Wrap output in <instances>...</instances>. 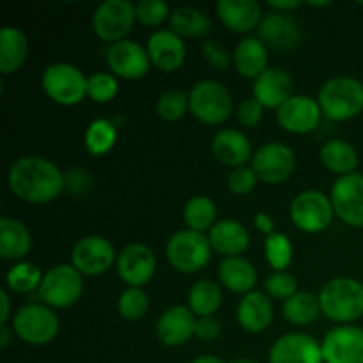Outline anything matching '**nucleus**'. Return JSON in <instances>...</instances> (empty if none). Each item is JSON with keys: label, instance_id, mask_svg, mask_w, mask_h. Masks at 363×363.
<instances>
[{"label": "nucleus", "instance_id": "1", "mask_svg": "<svg viewBox=\"0 0 363 363\" xmlns=\"http://www.w3.org/2000/svg\"><path fill=\"white\" fill-rule=\"evenodd\" d=\"M11 191L28 204L52 202L66 188L59 167L41 156H23L11 165L7 174Z\"/></svg>", "mask_w": 363, "mask_h": 363}, {"label": "nucleus", "instance_id": "2", "mask_svg": "<svg viewBox=\"0 0 363 363\" xmlns=\"http://www.w3.org/2000/svg\"><path fill=\"white\" fill-rule=\"evenodd\" d=\"M321 312L330 321L353 323L363 315V284L339 277L325 284L319 294Z\"/></svg>", "mask_w": 363, "mask_h": 363}, {"label": "nucleus", "instance_id": "3", "mask_svg": "<svg viewBox=\"0 0 363 363\" xmlns=\"http://www.w3.org/2000/svg\"><path fill=\"white\" fill-rule=\"evenodd\" d=\"M319 108L330 121H350L363 110V84L357 78L337 77L326 82L318 96Z\"/></svg>", "mask_w": 363, "mask_h": 363}, {"label": "nucleus", "instance_id": "4", "mask_svg": "<svg viewBox=\"0 0 363 363\" xmlns=\"http://www.w3.org/2000/svg\"><path fill=\"white\" fill-rule=\"evenodd\" d=\"M190 98V110L201 123L209 126L223 124L233 113V98L225 85L215 80H202L194 85Z\"/></svg>", "mask_w": 363, "mask_h": 363}, {"label": "nucleus", "instance_id": "5", "mask_svg": "<svg viewBox=\"0 0 363 363\" xmlns=\"http://www.w3.org/2000/svg\"><path fill=\"white\" fill-rule=\"evenodd\" d=\"M211 257V243L197 230H179L167 243V259L181 273H195Z\"/></svg>", "mask_w": 363, "mask_h": 363}, {"label": "nucleus", "instance_id": "6", "mask_svg": "<svg viewBox=\"0 0 363 363\" xmlns=\"http://www.w3.org/2000/svg\"><path fill=\"white\" fill-rule=\"evenodd\" d=\"M84 291L82 273L73 264H59L50 268L43 277L39 294L52 308H66L77 303Z\"/></svg>", "mask_w": 363, "mask_h": 363}, {"label": "nucleus", "instance_id": "7", "mask_svg": "<svg viewBox=\"0 0 363 363\" xmlns=\"http://www.w3.org/2000/svg\"><path fill=\"white\" fill-rule=\"evenodd\" d=\"M43 89L55 103L78 105L87 94V78L78 67L66 62L52 64L43 73Z\"/></svg>", "mask_w": 363, "mask_h": 363}, {"label": "nucleus", "instance_id": "8", "mask_svg": "<svg viewBox=\"0 0 363 363\" xmlns=\"http://www.w3.org/2000/svg\"><path fill=\"white\" fill-rule=\"evenodd\" d=\"M13 330L23 342L45 346L59 333V319L55 312L45 305H25L14 314Z\"/></svg>", "mask_w": 363, "mask_h": 363}, {"label": "nucleus", "instance_id": "9", "mask_svg": "<svg viewBox=\"0 0 363 363\" xmlns=\"http://www.w3.org/2000/svg\"><path fill=\"white\" fill-rule=\"evenodd\" d=\"M137 13L135 6L128 0H106L101 2L92 16V28L99 39L108 43L124 41L133 28Z\"/></svg>", "mask_w": 363, "mask_h": 363}, {"label": "nucleus", "instance_id": "10", "mask_svg": "<svg viewBox=\"0 0 363 363\" xmlns=\"http://www.w3.org/2000/svg\"><path fill=\"white\" fill-rule=\"evenodd\" d=\"M333 204L332 199L315 190L303 191L296 195L291 204V220L300 230L308 234H315L325 230L332 223Z\"/></svg>", "mask_w": 363, "mask_h": 363}, {"label": "nucleus", "instance_id": "11", "mask_svg": "<svg viewBox=\"0 0 363 363\" xmlns=\"http://www.w3.org/2000/svg\"><path fill=\"white\" fill-rule=\"evenodd\" d=\"M294 167H296V156L293 149L279 142L262 145L252 158V169L257 179L269 184H279L289 179L291 174L294 172Z\"/></svg>", "mask_w": 363, "mask_h": 363}, {"label": "nucleus", "instance_id": "12", "mask_svg": "<svg viewBox=\"0 0 363 363\" xmlns=\"http://www.w3.org/2000/svg\"><path fill=\"white\" fill-rule=\"evenodd\" d=\"M335 215L351 227H363V176L358 172L340 176L332 188Z\"/></svg>", "mask_w": 363, "mask_h": 363}, {"label": "nucleus", "instance_id": "13", "mask_svg": "<svg viewBox=\"0 0 363 363\" xmlns=\"http://www.w3.org/2000/svg\"><path fill=\"white\" fill-rule=\"evenodd\" d=\"M116 257L113 245L101 236L84 238L71 252V262L85 277H98L108 272Z\"/></svg>", "mask_w": 363, "mask_h": 363}, {"label": "nucleus", "instance_id": "14", "mask_svg": "<svg viewBox=\"0 0 363 363\" xmlns=\"http://www.w3.org/2000/svg\"><path fill=\"white\" fill-rule=\"evenodd\" d=\"M325 363H363V330L358 326H337L321 344Z\"/></svg>", "mask_w": 363, "mask_h": 363}, {"label": "nucleus", "instance_id": "15", "mask_svg": "<svg viewBox=\"0 0 363 363\" xmlns=\"http://www.w3.org/2000/svg\"><path fill=\"white\" fill-rule=\"evenodd\" d=\"M106 64L116 77L137 80L147 73L151 59L147 55V48H142L137 41L124 39L110 45L106 50Z\"/></svg>", "mask_w": 363, "mask_h": 363}, {"label": "nucleus", "instance_id": "16", "mask_svg": "<svg viewBox=\"0 0 363 363\" xmlns=\"http://www.w3.org/2000/svg\"><path fill=\"white\" fill-rule=\"evenodd\" d=\"M156 257L149 247L131 243L117 255V273L130 287H142L155 277Z\"/></svg>", "mask_w": 363, "mask_h": 363}, {"label": "nucleus", "instance_id": "17", "mask_svg": "<svg viewBox=\"0 0 363 363\" xmlns=\"http://www.w3.org/2000/svg\"><path fill=\"white\" fill-rule=\"evenodd\" d=\"M259 39L266 45V48L289 52L301 45V30L298 21L287 13L272 11L262 18L259 25Z\"/></svg>", "mask_w": 363, "mask_h": 363}, {"label": "nucleus", "instance_id": "18", "mask_svg": "<svg viewBox=\"0 0 363 363\" xmlns=\"http://www.w3.org/2000/svg\"><path fill=\"white\" fill-rule=\"evenodd\" d=\"M269 363H325L321 344L307 333H287L275 340Z\"/></svg>", "mask_w": 363, "mask_h": 363}, {"label": "nucleus", "instance_id": "19", "mask_svg": "<svg viewBox=\"0 0 363 363\" xmlns=\"http://www.w3.org/2000/svg\"><path fill=\"white\" fill-rule=\"evenodd\" d=\"M321 116L323 112L319 108V103L308 96H293L277 110V119L280 126L289 133L296 135L314 131L321 121Z\"/></svg>", "mask_w": 363, "mask_h": 363}, {"label": "nucleus", "instance_id": "20", "mask_svg": "<svg viewBox=\"0 0 363 363\" xmlns=\"http://www.w3.org/2000/svg\"><path fill=\"white\" fill-rule=\"evenodd\" d=\"M195 325H197V318L190 311V307L176 305V307L167 308L160 315L156 335L169 347L183 346L191 337H195Z\"/></svg>", "mask_w": 363, "mask_h": 363}, {"label": "nucleus", "instance_id": "21", "mask_svg": "<svg viewBox=\"0 0 363 363\" xmlns=\"http://www.w3.org/2000/svg\"><path fill=\"white\" fill-rule=\"evenodd\" d=\"M147 55L152 66L165 73H172L183 66L186 48L183 39L172 30H156L147 41Z\"/></svg>", "mask_w": 363, "mask_h": 363}, {"label": "nucleus", "instance_id": "22", "mask_svg": "<svg viewBox=\"0 0 363 363\" xmlns=\"http://www.w3.org/2000/svg\"><path fill=\"white\" fill-rule=\"evenodd\" d=\"M254 98L264 108L279 110L289 98H293V78L280 67H268L254 84Z\"/></svg>", "mask_w": 363, "mask_h": 363}, {"label": "nucleus", "instance_id": "23", "mask_svg": "<svg viewBox=\"0 0 363 363\" xmlns=\"http://www.w3.org/2000/svg\"><path fill=\"white\" fill-rule=\"evenodd\" d=\"M216 14L227 28L241 34L254 30L262 21L261 7L255 0H220Z\"/></svg>", "mask_w": 363, "mask_h": 363}, {"label": "nucleus", "instance_id": "24", "mask_svg": "<svg viewBox=\"0 0 363 363\" xmlns=\"http://www.w3.org/2000/svg\"><path fill=\"white\" fill-rule=\"evenodd\" d=\"M213 155L222 162L223 165L233 167H245V163L252 156V144L245 133L238 130H220L213 138Z\"/></svg>", "mask_w": 363, "mask_h": 363}, {"label": "nucleus", "instance_id": "25", "mask_svg": "<svg viewBox=\"0 0 363 363\" xmlns=\"http://www.w3.org/2000/svg\"><path fill=\"white\" fill-rule=\"evenodd\" d=\"M273 319V307L269 298L261 291H252L241 298L238 305V323L248 333H261Z\"/></svg>", "mask_w": 363, "mask_h": 363}, {"label": "nucleus", "instance_id": "26", "mask_svg": "<svg viewBox=\"0 0 363 363\" xmlns=\"http://www.w3.org/2000/svg\"><path fill=\"white\" fill-rule=\"evenodd\" d=\"M209 243L211 248L225 257H238L243 254L250 243V236L243 223L236 220H222L209 230Z\"/></svg>", "mask_w": 363, "mask_h": 363}, {"label": "nucleus", "instance_id": "27", "mask_svg": "<svg viewBox=\"0 0 363 363\" xmlns=\"http://www.w3.org/2000/svg\"><path fill=\"white\" fill-rule=\"evenodd\" d=\"M233 62L241 77L255 80L268 69V48L261 39L245 38L234 50Z\"/></svg>", "mask_w": 363, "mask_h": 363}, {"label": "nucleus", "instance_id": "28", "mask_svg": "<svg viewBox=\"0 0 363 363\" xmlns=\"http://www.w3.org/2000/svg\"><path fill=\"white\" fill-rule=\"evenodd\" d=\"M32 238L27 227L20 220H0V255L6 261H20L30 252Z\"/></svg>", "mask_w": 363, "mask_h": 363}, {"label": "nucleus", "instance_id": "29", "mask_svg": "<svg viewBox=\"0 0 363 363\" xmlns=\"http://www.w3.org/2000/svg\"><path fill=\"white\" fill-rule=\"evenodd\" d=\"M218 277L223 286L233 293H252L257 282V273L250 261L243 257H225L220 262Z\"/></svg>", "mask_w": 363, "mask_h": 363}, {"label": "nucleus", "instance_id": "30", "mask_svg": "<svg viewBox=\"0 0 363 363\" xmlns=\"http://www.w3.org/2000/svg\"><path fill=\"white\" fill-rule=\"evenodd\" d=\"M28 43L21 30L14 27H4L0 32V71L11 74L23 66L27 59Z\"/></svg>", "mask_w": 363, "mask_h": 363}, {"label": "nucleus", "instance_id": "31", "mask_svg": "<svg viewBox=\"0 0 363 363\" xmlns=\"http://www.w3.org/2000/svg\"><path fill=\"white\" fill-rule=\"evenodd\" d=\"M170 30L183 38H202L211 30V20L195 7H177L170 13Z\"/></svg>", "mask_w": 363, "mask_h": 363}, {"label": "nucleus", "instance_id": "32", "mask_svg": "<svg viewBox=\"0 0 363 363\" xmlns=\"http://www.w3.org/2000/svg\"><path fill=\"white\" fill-rule=\"evenodd\" d=\"M321 162L332 172L347 176L358 167V152L350 142L330 140L321 147Z\"/></svg>", "mask_w": 363, "mask_h": 363}, {"label": "nucleus", "instance_id": "33", "mask_svg": "<svg viewBox=\"0 0 363 363\" xmlns=\"http://www.w3.org/2000/svg\"><path fill=\"white\" fill-rule=\"evenodd\" d=\"M321 314V303H319V296H314L312 293H305V291H298L294 296L284 301V315L293 325H311L312 321L318 319Z\"/></svg>", "mask_w": 363, "mask_h": 363}, {"label": "nucleus", "instance_id": "34", "mask_svg": "<svg viewBox=\"0 0 363 363\" xmlns=\"http://www.w3.org/2000/svg\"><path fill=\"white\" fill-rule=\"evenodd\" d=\"M188 305L197 318H209L222 305V291L211 280H201L190 289Z\"/></svg>", "mask_w": 363, "mask_h": 363}, {"label": "nucleus", "instance_id": "35", "mask_svg": "<svg viewBox=\"0 0 363 363\" xmlns=\"http://www.w3.org/2000/svg\"><path fill=\"white\" fill-rule=\"evenodd\" d=\"M183 218L188 229L197 230V233L211 230L216 220L215 202L209 197H206V195H195V197H191L184 204Z\"/></svg>", "mask_w": 363, "mask_h": 363}, {"label": "nucleus", "instance_id": "36", "mask_svg": "<svg viewBox=\"0 0 363 363\" xmlns=\"http://www.w3.org/2000/svg\"><path fill=\"white\" fill-rule=\"evenodd\" d=\"M117 128L106 119H96L85 131V147L91 155L103 156L116 145Z\"/></svg>", "mask_w": 363, "mask_h": 363}, {"label": "nucleus", "instance_id": "37", "mask_svg": "<svg viewBox=\"0 0 363 363\" xmlns=\"http://www.w3.org/2000/svg\"><path fill=\"white\" fill-rule=\"evenodd\" d=\"M43 277L45 275L41 273V269L32 262H18L6 275L7 289L18 294L30 293V291L39 289Z\"/></svg>", "mask_w": 363, "mask_h": 363}, {"label": "nucleus", "instance_id": "38", "mask_svg": "<svg viewBox=\"0 0 363 363\" xmlns=\"http://www.w3.org/2000/svg\"><path fill=\"white\" fill-rule=\"evenodd\" d=\"M266 261L275 272H286L293 261V243L282 233H275L266 238L264 243Z\"/></svg>", "mask_w": 363, "mask_h": 363}, {"label": "nucleus", "instance_id": "39", "mask_svg": "<svg viewBox=\"0 0 363 363\" xmlns=\"http://www.w3.org/2000/svg\"><path fill=\"white\" fill-rule=\"evenodd\" d=\"M119 314L128 321H138L149 311V298L142 287H128L117 300Z\"/></svg>", "mask_w": 363, "mask_h": 363}, {"label": "nucleus", "instance_id": "40", "mask_svg": "<svg viewBox=\"0 0 363 363\" xmlns=\"http://www.w3.org/2000/svg\"><path fill=\"white\" fill-rule=\"evenodd\" d=\"M186 108H190V98L183 91H167L156 101V113L169 123L179 121Z\"/></svg>", "mask_w": 363, "mask_h": 363}, {"label": "nucleus", "instance_id": "41", "mask_svg": "<svg viewBox=\"0 0 363 363\" xmlns=\"http://www.w3.org/2000/svg\"><path fill=\"white\" fill-rule=\"evenodd\" d=\"M119 91L116 77L110 73H94L87 78V96L94 103H108Z\"/></svg>", "mask_w": 363, "mask_h": 363}, {"label": "nucleus", "instance_id": "42", "mask_svg": "<svg viewBox=\"0 0 363 363\" xmlns=\"http://www.w3.org/2000/svg\"><path fill=\"white\" fill-rule=\"evenodd\" d=\"M135 13H137V20L145 27L162 25L170 16L169 4L163 0H140L135 4Z\"/></svg>", "mask_w": 363, "mask_h": 363}, {"label": "nucleus", "instance_id": "43", "mask_svg": "<svg viewBox=\"0 0 363 363\" xmlns=\"http://www.w3.org/2000/svg\"><path fill=\"white\" fill-rule=\"evenodd\" d=\"M266 294H269L275 300H289L291 296L298 293V282L291 273L275 272L269 275L264 282Z\"/></svg>", "mask_w": 363, "mask_h": 363}, {"label": "nucleus", "instance_id": "44", "mask_svg": "<svg viewBox=\"0 0 363 363\" xmlns=\"http://www.w3.org/2000/svg\"><path fill=\"white\" fill-rule=\"evenodd\" d=\"M255 184H257V176H255L254 169H248V167L233 169L227 176V186L236 195H248L250 191H254Z\"/></svg>", "mask_w": 363, "mask_h": 363}, {"label": "nucleus", "instance_id": "45", "mask_svg": "<svg viewBox=\"0 0 363 363\" xmlns=\"http://www.w3.org/2000/svg\"><path fill=\"white\" fill-rule=\"evenodd\" d=\"M262 116H264V106L255 98H247L238 106V121L247 128L257 126L262 121Z\"/></svg>", "mask_w": 363, "mask_h": 363}, {"label": "nucleus", "instance_id": "46", "mask_svg": "<svg viewBox=\"0 0 363 363\" xmlns=\"http://www.w3.org/2000/svg\"><path fill=\"white\" fill-rule=\"evenodd\" d=\"M202 53H204V59L213 69L216 71H225L230 64L229 53L225 52L222 45L218 41H208L202 45Z\"/></svg>", "mask_w": 363, "mask_h": 363}, {"label": "nucleus", "instance_id": "47", "mask_svg": "<svg viewBox=\"0 0 363 363\" xmlns=\"http://www.w3.org/2000/svg\"><path fill=\"white\" fill-rule=\"evenodd\" d=\"M66 179V190H69L71 194H85V191L91 188L92 179L85 170L82 169H73L64 176Z\"/></svg>", "mask_w": 363, "mask_h": 363}, {"label": "nucleus", "instance_id": "48", "mask_svg": "<svg viewBox=\"0 0 363 363\" xmlns=\"http://www.w3.org/2000/svg\"><path fill=\"white\" fill-rule=\"evenodd\" d=\"M220 335V323L216 321L213 315L209 318H197V325H195V337L204 342H211V340L218 339Z\"/></svg>", "mask_w": 363, "mask_h": 363}, {"label": "nucleus", "instance_id": "49", "mask_svg": "<svg viewBox=\"0 0 363 363\" xmlns=\"http://www.w3.org/2000/svg\"><path fill=\"white\" fill-rule=\"evenodd\" d=\"M254 223L262 234H266V236H272V234H275V223H273L272 216L266 215V213H262V211L259 213V215L254 218Z\"/></svg>", "mask_w": 363, "mask_h": 363}, {"label": "nucleus", "instance_id": "50", "mask_svg": "<svg viewBox=\"0 0 363 363\" xmlns=\"http://www.w3.org/2000/svg\"><path fill=\"white\" fill-rule=\"evenodd\" d=\"M301 6L300 0H268V7L277 13H289V11L298 9Z\"/></svg>", "mask_w": 363, "mask_h": 363}, {"label": "nucleus", "instance_id": "51", "mask_svg": "<svg viewBox=\"0 0 363 363\" xmlns=\"http://www.w3.org/2000/svg\"><path fill=\"white\" fill-rule=\"evenodd\" d=\"M0 301H2V312H0V325L7 326V319H9V296H7L6 291H0Z\"/></svg>", "mask_w": 363, "mask_h": 363}, {"label": "nucleus", "instance_id": "52", "mask_svg": "<svg viewBox=\"0 0 363 363\" xmlns=\"http://www.w3.org/2000/svg\"><path fill=\"white\" fill-rule=\"evenodd\" d=\"M11 342V330L9 326H0V347L6 350Z\"/></svg>", "mask_w": 363, "mask_h": 363}, {"label": "nucleus", "instance_id": "53", "mask_svg": "<svg viewBox=\"0 0 363 363\" xmlns=\"http://www.w3.org/2000/svg\"><path fill=\"white\" fill-rule=\"evenodd\" d=\"M190 363H223V360L218 357H213V354H202V357L194 358Z\"/></svg>", "mask_w": 363, "mask_h": 363}, {"label": "nucleus", "instance_id": "54", "mask_svg": "<svg viewBox=\"0 0 363 363\" xmlns=\"http://www.w3.org/2000/svg\"><path fill=\"white\" fill-rule=\"evenodd\" d=\"M330 4L332 2H308V6L311 7H326V6H330Z\"/></svg>", "mask_w": 363, "mask_h": 363}, {"label": "nucleus", "instance_id": "55", "mask_svg": "<svg viewBox=\"0 0 363 363\" xmlns=\"http://www.w3.org/2000/svg\"><path fill=\"white\" fill-rule=\"evenodd\" d=\"M230 363H255V362H252V360H234Z\"/></svg>", "mask_w": 363, "mask_h": 363}]
</instances>
